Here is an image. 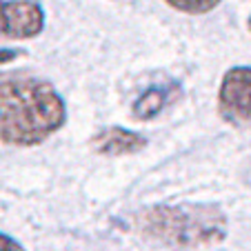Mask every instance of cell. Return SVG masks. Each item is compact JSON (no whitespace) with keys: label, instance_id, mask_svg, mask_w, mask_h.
Segmentation results:
<instances>
[{"label":"cell","instance_id":"obj_1","mask_svg":"<svg viewBox=\"0 0 251 251\" xmlns=\"http://www.w3.org/2000/svg\"><path fill=\"white\" fill-rule=\"evenodd\" d=\"M67 123V104L51 82L27 74H0V142L36 147Z\"/></svg>","mask_w":251,"mask_h":251},{"label":"cell","instance_id":"obj_2","mask_svg":"<svg viewBox=\"0 0 251 251\" xmlns=\"http://www.w3.org/2000/svg\"><path fill=\"white\" fill-rule=\"evenodd\" d=\"M140 236L169 249H202L227 238V216L218 204H151L133 216Z\"/></svg>","mask_w":251,"mask_h":251},{"label":"cell","instance_id":"obj_3","mask_svg":"<svg viewBox=\"0 0 251 251\" xmlns=\"http://www.w3.org/2000/svg\"><path fill=\"white\" fill-rule=\"evenodd\" d=\"M218 111L225 123L251 129V67H231L218 87Z\"/></svg>","mask_w":251,"mask_h":251},{"label":"cell","instance_id":"obj_4","mask_svg":"<svg viewBox=\"0 0 251 251\" xmlns=\"http://www.w3.org/2000/svg\"><path fill=\"white\" fill-rule=\"evenodd\" d=\"M45 29V9L38 0H0V38L31 40Z\"/></svg>","mask_w":251,"mask_h":251},{"label":"cell","instance_id":"obj_5","mask_svg":"<svg viewBox=\"0 0 251 251\" xmlns=\"http://www.w3.org/2000/svg\"><path fill=\"white\" fill-rule=\"evenodd\" d=\"M94 149L102 156H129V153H138L147 147V138L138 131L125 127H104L91 140Z\"/></svg>","mask_w":251,"mask_h":251},{"label":"cell","instance_id":"obj_6","mask_svg":"<svg viewBox=\"0 0 251 251\" xmlns=\"http://www.w3.org/2000/svg\"><path fill=\"white\" fill-rule=\"evenodd\" d=\"M180 94V85L178 82H171V85H156L145 89L131 104V114L136 120H153L156 116H160L165 111V107L176 100V96Z\"/></svg>","mask_w":251,"mask_h":251},{"label":"cell","instance_id":"obj_7","mask_svg":"<svg viewBox=\"0 0 251 251\" xmlns=\"http://www.w3.org/2000/svg\"><path fill=\"white\" fill-rule=\"evenodd\" d=\"M167 5L176 11H182V14H191V16H202L213 11L216 7L223 2V0H165Z\"/></svg>","mask_w":251,"mask_h":251},{"label":"cell","instance_id":"obj_8","mask_svg":"<svg viewBox=\"0 0 251 251\" xmlns=\"http://www.w3.org/2000/svg\"><path fill=\"white\" fill-rule=\"evenodd\" d=\"M0 251H27V249H25L16 238H11V236L0 231Z\"/></svg>","mask_w":251,"mask_h":251},{"label":"cell","instance_id":"obj_9","mask_svg":"<svg viewBox=\"0 0 251 251\" xmlns=\"http://www.w3.org/2000/svg\"><path fill=\"white\" fill-rule=\"evenodd\" d=\"M247 27H249V31H251V16H249V23H247Z\"/></svg>","mask_w":251,"mask_h":251}]
</instances>
